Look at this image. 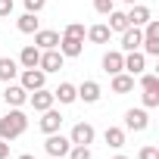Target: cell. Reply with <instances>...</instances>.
I'll return each mask as SVG.
<instances>
[{"instance_id":"1","label":"cell","mask_w":159,"mask_h":159,"mask_svg":"<svg viewBox=\"0 0 159 159\" xmlns=\"http://www.w3.org/2000/svg\"><path fill=\"white\" fill-rule=\"evenodd\" d=\"M25 128H28V116L19 106H13L3 119H0V140H16V137L25 134Z\"/></svg>"},{"instance_id":"2","label":"cell","mask_w":159,"mask_h":159,"mask_svg":"<svg viewBox=\"0 0 159 159\" xmlns=\"http://www.w3.org/2000/svg\"><path fill=\"white\" fill-rule=\"evenodd\" d=\"M140 97H143V109H153L159 106V75L153 72H140Z\"/></svg>"},{"instance_id":"3","label":"cell","mask_w":159,"mask_h":159,"mask_svg":"<svg viewBox=\"0 0 159 159\" xmlns=\"http://www.w3.org/2000/svg\"><path fill=\"white\" fill-rule=\"evenodd\" d=\"M140 31H143V41H140L143 53H147V56H159V22H156V19H150Z\"/></svg>"},{"instance_id":"4","label":"cell","mask_w":159,"mask_h":159,"mask_svg":"<svg viewBox=\"0 0 159 159\" xmlns=\"http://www.w3.org/2000/svg\"><path fill=\"white\" fill-rule=\"evenodd\" d=\"M44 150H47V156H53V159H62V156H69V150H72V140H69V137H62L59 131H53V134H47V140H44Z\"/></svg>"},{"instance_id":"5","label":"cell","mask_w":159,"mask_h":159,"mask_svg":"<svg viewBox=\"0 0 159 159\" xmlns=\"http://www.w3.org/2000/svg\"><path fill=\"white\" fill-rule=\"evenodd\" d=\"M62 62H66V56L53 47V50H41V62H38V69H41V72H59Z\"/></svg>"},{"instance_id":"6","label":"cell","mask_w":159,"mask_h":159,"mask_svg":"<svg viewBox=\"0 0 159 159\" xmlns=\"http://www.w3.org/2000/svg\"><path fill=\"white\" fill-rule=\"evenodd\" d=\"M122 72H128V75H140V72H147V56H143L140 50H131V53H125Z\"/></svg>"},{"instance_id":"7","label":"cell","mask_w":159,"mask_h":159,"mask_svg":"<svg viewBox=\"0 0 159 159\" xmlns=\"http://www.w3.org/2000/svg\"><path fill=\"white\" fill-rule=\"evenodd\" d=\"M147 125H150V116H147L143 106L125 112V128H128V131H147Z\"/></svg>"},{"instance_id":"8","label":"cell","mask_w":159,"mask_h":159,"mask_svg":"<svg viewBox=\"0 0 159 159\" xmlns=\"http://www.w3.org/2000/svg\"><path fill=\"white\" fill-rule=\"evenodd\" d=\"M94 125H88V122H78L75 128H72V134H69V140L72 143H81V147H88V143H94Z\"/></svg>"},{"instance_id":"9","label":"cell","mask_w":159,"mask_h":159,"mask_svg":"<svg viewBox=\"0 0 159 159\" xmlns=\"http://www.w3.org/2000/svg\"><path fill=\"white\" fill-rule=\"evenodd\" d=\"M34 47H38V50H53V47H59V31L38 28V31H34Z\"/></svg>"},{"instance_id":"10","label":"cell","mask_w":159,"mask_h":159,"mask_svg":"<svg viewBox=\"0 0 159 159\" xmlns=\"http://www.w3.org/2000/svg\"><path fill=\"white\" fill-rule=\"evenodd\" d=\"M140 41H143V31L140 28H134V25H128L125 31H122V50L125 53H131V50H140Z\"/></svg>"},{"instance_id":"11","label":"cell","mask_w":159,"mask_h":159,"mask_svg":"<svg viewBox=\"0 0 159 159\" xmlns=\"http://www.w3.org/2000/svg\"><path fill=\"white\" fill-rule=\"evenodd\" d=\"M44 81H47V72H41V69H25L22 72V88L28 94L38 91V88H44Z\"/></svg>"},{"instance_id":"12","label":"cell","mask_w":159,"mask_h":159,"mask_svg":"<svg viewBox=\"0 0 159 159\" xmlns=\"http://www.w3.org/2000/svg\"><path fill=\"white\" fill-rule=\"evenodd\" d=\"M125 19H128V25H134V28H143L153 16H150V10L147 7H140V3H131V10L125 13Z\"/></svg>"},{"instance_id":"13","label":"cell","mask_w":159,"mask_h":159,"mask_svg":"<svg viewBox=\"0 0 159 159\" xmlns=\"http://www.w3.org/2000/svg\"><path fill=\"white\" fill-rule=\"evenodd\" d=\"M28 103H31V109H34V112H44V109H50V106H53V91L38 88V91H31Z\"/></svg>"},{"instance_id":"14","label":"cell","mask_w":159,"mask_h":159,"mask_svg":"<svg viewBox=\"0 0 159 159\" xmlns=\"http://www.w3.org/2000/svg\"><path fill=\"white\" fill-rule=\"evenodd\" d=\"M3 100H7V106H22L25 100H28V91L22 88V84H7V91H3Z\"/></svg>"},{"instance_id":"15","label":"cell","mask_w":159,"mask_h":159,"mask_svg":"<svg viewBox=\"0 0 159 159\" xmlns=\"http://www.w3.org/2000/svg\"><path fill=\"white\" fill-rule=\"evenodd\" d=\"M122 62H125V53H122V50H109V53H103V72H106V75L122 72Z\"/></svg>"},{"instance_id":"16","label":"cell","mask_w":159,"mask_h":159,"mask_svg":"<svg viewBox=\"0 0 159 159\" xmlns=\"http://www.w3.org/2000/svg\"><path fill=\"white\" fill-rule=\"evenodd\" d=\"M41 116H44V119H41V131H44V134H53V131H59V125H62V116H59L53 106H50V109H44Z\"/></svg>"},{"instance_id":"17","label":"cell","mask_w":159,"mask_h":159,"mask_svg":"<svg viewBox=\"0 0 159 159\" xmlns=\"http://www.w3.org/2000/svg\"><path fill=\"white\" fill-rule=\"evenodd\" d=\"M19 75V62L13 59V56H0V81H13V78Z\"/></svg>"},{"instance_id":"18","label":"cell","mask_w":159,"mask_h":159,"mask_svg":"<svg viewBox=\"0 0 159 159\" xmlns=\"http://www.w3.org/2000/svg\"><path fill=\"white\" fill-rule=\"evenodd\" d=\"M19 62H22V69H38V62H41V50H38L34 44L22 47V53H19Z\"/></svg>"},{"instance_id":"19","label":"cell","mask_w":159,"mask_h":159,"mask_svg":"<svg viewBox=\"0 0 159 159\" xmlns=\"http://www.w3.org/2000/svg\"><path fill=\"white\" fill-rule=\"evenodd\" d=\"M112 91H116V94H128V91H134V75H128V72H116V75H112Z\"/></svg>"},{"instance_id":"20","label":"cell","mask_w":159,"mask_h":159,"mask_svg":"<svg viewBox=\"0 0 159 159\" xmlns=\"http://www.w3.org/2000/svg\"><path fill=\"white\" fill-rule=\"evenodd\" d=\"M62 56H81L84 50V41H75V38H59V47H56Z\"/></svg>"},{"instance_id":"21","label":"cell","mask_w":159,"mask_h":159,"mask_svg":"<svg viewBox=\"0 0 159 159\" xmlns=\"http://www.w3.org/2000/svg\"><path fill=\"white\" fill-rule=\"evenodd\" d=\"M100 94H103V91H100V84H97V81H84L81 88H78V100H84V103H97V100H100Z\"/></svg>"},{"instance_id":"22","label":"cell","mask_w":159,"mask_h":159,"mask_svg":"<svg viewBox=\"0 0 159 159\" xmlns=\"http://www.w3.org/2000/svg\"><path fill=\"white\" fill-rule=\"evenodd\" d=\"M53 100H59V103H75V100H78V88L69 84V81H62V84L53 91Z\"/></svg>"},{"instance_id":"23","label":"cell","mask_w":159,"mask_h":159,"mask_svg":"<svg viewBox=\"0 0 159 159\" xmlns=\"http://www.w3.org/2000/svg\"><path fill=\"white\" fill-rule=\"evenodd\" d=\"M19 31L22 34H34L38 28H41V19H38V13H25V16H19Z\"/></svg>"},{"instance_id":"24","label":"cell","mask_w":159,"mask_h":159,"mask_svg":"<svg viewBox=\"0 0 159 159\" xmlns=\"http://www.w3.org/2000/svg\"><path fill=\"white\" fill-rule=\"evenodd\" d=\"M88 38H91L94 44H109L112 31H109V25H91V28H88Z\"/></svg>"},{"instance_id":"25","label":"cell","mask_w":159,"mask_h":159,"mask_svg":"<svg viewBox=\"0 0 159 159\" xmlns=\"http://www.w3.org/2000/svg\"><path fill=\"white\" fill-rule=\"evenodd\" d=\"M103 140H106L109 147H116V150H119V147H125V131H122V128H116V125H109V128H106V134H103Z\"/></svg>"},{"instance_id":"26","label":"cell","mask_w":159,"mask_h":159,"mask_svg":"<svg viewBox=\"0 0 159 159\" xmlns=\"http://www.w3.org/2000/svg\"><path fill=\"white\" fill-rule=\"evenodd\" d=\"M125 28H128V19H125V13L112 10V13H109V31H119V34H122Z\"/></svg>"},{"instance_id":"27","label":"cell","mask_w":159,"mask_h":159,"mask_svg":"<svg viewBox=\"0 0 159 159\" xmlns=\"http://www.w3.org/2000/svg\"><path fill=\"white\" fill-rule=\"evenodd\" d=\"M84 25H78V22H72V25H66V31H62V38H75V41H84Z\"/></svg>"},{"instance_id":"28","label":"cell","mask_w":159,"mask_h":159,"mask_svg":"<svg viewBox=\"0 0 159 159\" xmlns=\"http://www.w3.org/2000/svg\"><path fill=\"white\" fill-rule=\"evenodd\" d=\"M69 159H94V156H91V150H88V147H81V143H72V150H69Z\"/></svg>"},{"instance_id":"29","label":"cell","mask_w":159,"mask_h":159,"mask_svg":"<svg viewBox=\"0 0 159 159\" xmlns=\"http://www.w3.org/2000/svg\"><path fill=\"white\" fill-rule=\"evenodd\" d=\"M94 10H97L100 16H109V13L116 10V0H94Z\"/></svg>"},{"instance_id":"30","label":"cell","mask_w":159,"mask_h":159,"mask_svg":"<svg viewBox=\"0 0 159 159\" xmlns=\"http://www.w3.org/2000/svg\"><path fill=\"white\" fill-rule=\"evenodd\" d=\"M47 7V0H25V13H41Z\"/></svg>"},{"instance_id":"31","label":"cell","mask_w":159,"mask_h":159,"mask_svg":"<svg viewBox=\"0 0 159 159\" xmlns=\"http://www.w3.org/2000/svg\"><path fill=\"white\" fill-rule=\"evenodd\" d=\"M137 159H159V150H156V147H143V150L137 153Z\"/></svg>"},{"instance_id":"32","label":"cell","mask_w":159,"mask_h":159,"mask_svg":"<svg viewBox=\"0 0 159 159\" xmlns=\"http://www.w3.org/2000/svg\"><path fill=\"white\" fill-rule=\"evenodd\" d=\"M13 13V0H0V19H7Z\"/></svg>"},{"instance_id":"33","label":"cell","mask_w":159,"mask_h":159,"mask_svg":"<svg viewBox=\"0 0 159 159\" xmlns=\"http://www.w3.org/2000/svg\"><path fill=\"white\" fill-rule=\"evenodd\" d=\"M10 156V140H0V159Z\"/></svg>"},{"instance_id":"34","label":"cell","mask_w":159,"mask_h":159,"mask_svg":"<svg viewBox=\"0 0 159 159\" xmlns=\"http://www.w3.org/2000/svg\"><path fill=\"white\" fill-rule=\"evenodd\" d=\"M16 159H34V156H28V153H22V156H16Z\"/></svg>"},{"instance_id":"35","label":"cell","mask_w":159,"mask_h":159,"mask_svg":"<svg viewBox=\"0 0 159 159\" xmlns=\"http://www.w3.org/2000/svg\"><path fill=\"white\" fill-rule=\"evenodd\" d=\"M112 159H128V156H112Z\"/></svg>"},{"instance_id":"36","label":"cell","mask_w":159,"mask_h":159,"mask_svg":"<svg viewBox=\"0 0 159 159\" xmlns=\"http://www.w3.org/2000/svg\"><path fill=\"white\" fill-rule=\"evenodd\" d=\"M125 3H137V0H125Z\"/></svg>"},{"instance_id":"37","label":"cell","mask_w":159,"mask_h":159,"mask_svg":"<svg viewBox=\"0 0 159 159\" xmlns=\"http://www.w3.org/2000/svg\"><path fill=\"white\" fill-rule=\"evenodd\" d=\"M47 159H53V156H47Z\"/></svg>"}]
</instances>
